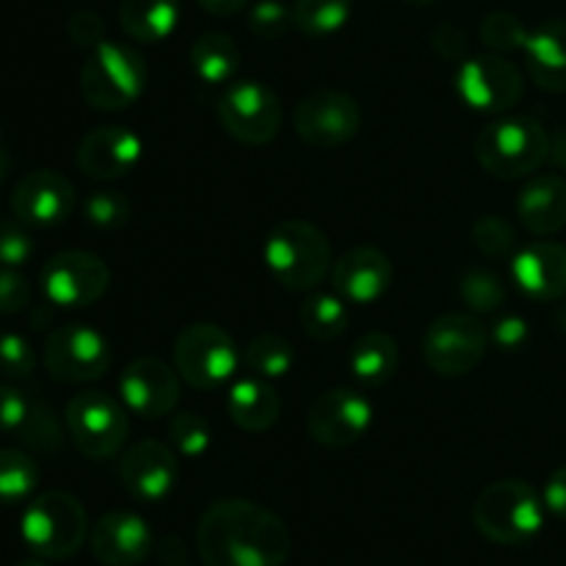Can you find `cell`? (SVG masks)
<instances>
[{
    "mask_svg": "<svg viewBox=\"0 0 566 566\" xmlns=\"http://www.w3.org/2000/svg\"><path fill=\"white\" fill-rule=\"evenodd\" d=\"M197 551L205 566H285L291 531L271 509L227 497L199 520Z\"/></svg>",
    "mask_w": 566,
    "mask_h": 566,
    "instance_id": "cell-1",
    "label": "cell"
},
{
    "mask_svg": "<svg viewBox=\"0 0 566 566\" xmlns=\"http://www.w3.org/2000/svg\"><path fill=\"white\" fill-rule=\"evenodd\" d=\"M545 497L520 479H503L484 486L473 503V523L495 545H525L545 528Z\"/></svg>",
    "mask_w": 566,
    "mask_h": 566,
    "instance_id": "cell-2",
    "label": "cell"
},
{
    "mask_svg": "<svg viewBox=\"0 0 566 566\" xmlns=\"http://www.w3.org/2000/svg\"><path fill=\"white\" fill-rule=\"evenodd\" d=\"M263 260L285 291L307 293L329 274L332 247L324 232L310 221L285 219L265 238Z\"/></svg>",
    "mask_w": 566,
    "mask_h": 566,
    "instance_id": "cell-3",
    "label": "cell"
},
{
    "mask_svg": "<svg viewBox=\"0 0 566 566\" xmlns=\"http://www.w3.org/2000/svg\"><path fill=\"white\" fill-rule=\"evenodd\" d=\"M20 536L33 556L44 562H66L88 536L86 509L64 490L42 492L22 512Z\"/></svg>",
    "mask_w": 566,
    "mask_h": 566,
    "instance_id": "cell-4",
    "label": "cell"
},
{
    "mask_svg": "<svg viewBox=\"0 0 566 566\" xmlns=\"http://www.w3.org/2000/svg\"><path fill=\"white\" fill-rule=\"evenodd\" d=\"M551 136L531 116H503L475 136V160L501 180L528 177L551 158Z\"/></svg>",
    "mask_w": 566,
    "mask_h": 566,
    "instance_id": "cell-5",
    "label": "cell"
},
{
    "mask_svg": "<svg viewBox=\"0 0 566 566\" xmlns=\"http://www.w3.org/2000/svg\"><path fill=\"white\" fill-rule=\"evenodd\" d=\"M147 86V64L130 44L108 42L88 50L81 70V94L92 108L122 111L136 103Z\"/></svg>",
    "mask_w": 566,
    "mask_h": 566,
    "instance_id": "cell-6",
    "label": "cell"
},
{
    "mask_svg": "<svg viewBox=\"0 0 566 566\" xmlns=\"http://www.w3.org/2000/svg\"><path fill=\"white\" fill-rule=\"evenodd\" d=\"M175 368L182 381L210 392L235 379L241 352L221 326L191 324L175 340Z\"/></svg>",
    "mask_w": 566,
    "mask_h": 566,
    "instance_id": "cell-7",
    "label": "cell"
},
{
    "mask_svg": "<svg viewBox=\"0 0 566 566\" xmlns=\"http://www.w3.org/2000/svg\"><path fill=\"white\" fill-rule=\"evenodd\" d=\"M64 420L75 448L88 459L116 457L130 431L127 407L122 398L105 390H86L72 396Z\"/></svg>",
    "mask_w": 566,
    "mask_h": 566,
    "instance_id": "cell-8",
    "label": "cell"
},
{
    "mask_svg": "<svg viewBox=\"0 0 566 566\" xmlns=\"http://www.w3.org/2000/svg\"><path fill=\"white\" fill-rule=\"evenodd\" d=\"M486 348H490V332L470 313L440 315L431 321L423 335L426 365L448 379L473 374L484 363Z\"/></svg>",
    "mask_w": 566,
    "mask_h": 566,
    "instance_id": "cell-9",
    "label": "cell"
},
{
    "mask_svg": "<svg viewBox=\"0 0 566 566\" xmlns=\"http://www.w3.org/2000/svg\"><path fill=\"white\" fill-rule=\"evenodd\" d=\"M42 363L55 381L86 385L97 381L111 368V343L103 332L86 324L59 326L48 335Z\"/></svg>",
    "mask_w": 566,
    "mask_h": 566,
    "instance_id": "cell-10",
    "label": "cell"
},
{
    "mask_svg": "<svg viewBox=\"0 0 566 566\" xmlns=\"http://www.w3.org/2000/svg\"><path fill=\"white\" fill-rule=\"evenodd\" d=\"M221 127L247 147L274 142L282 125V103L265 83L235 81L219 99Z\"/></svg>",
    "mask_w": 566,
    "mask_h": 566,
    "instance_id": "cell-11",
    "label": "cell"
},
{
    "mask_svg": "<svg viewBox=\"0 0 566 566\" xmlns=\"http://www.w3.org/2000/svg\"><path fill=\"white\" fill-rule=\"evenodd\" d=\"M298 138L315 149H337L352 142L363 127V114L352 94L337 88H315L293 108Z\"/></svg>",
    "mask_w": 566,
    "mask_h": 566,
    "instance_id": "cell-12",
    "label": "cell"
},
{
    "mask_svg": "<svg viewBox=\"0 0 566 566\" xmlns=\"http://www.w3.org/2000/svg\"><path fill=\"white\" fill-rule=\"evenodd\" d=\"M108 285V265L83 249L53 254L42 269V293L55 307H92L105 296Z\"/></svg>",
    "mask_w": 566,
    "mask_h": 566,
    "instance_id": "cell-13",
    "label": "cell"
},
{
    "mask_svg": "<svg viewBox=\"0 0 566 566\" xmlns=\"http://www.w3.org/2000/svg\"><path fill=\"white\" fill-rule=\"evenodd\" d=\"M374 426V403L352 387L321 392L307 412V431L313 442L332 451L352 448Z\"/></svg>",
    "mask_w": 566,
    "mask_h": 566,
    "instance_id": "cell-14",
    "label": "cell"
},
{
    "mask_svg": "<svg viewBox=\"0 0 566 566\" xmlns=\"http://www.w3.org/2000/svg\"><path fill=\"white\" fill-rule=\"evenodd\" d=\"M523 72L501 53L473 55L457 70V94L481 114H503L523 97Z\"/></svg>",
    "mask_w": 566,
    "mask_h": 566,
    "instance_id": "cell-15",
    "label": "cell"
},
{
    "mask_svg": "<svg viewBox=\"0 0 566 566\" xmlns=\"http://www.w3.org/2000/svg\"><path fill=\"white\" fill-rule=\"evenodd\" d=\"M180 374L158 357H138L122 370L119 398L127 412L144 420H158L175 412L180 403Z\"/></svg>",
    "mask_w": 566,
    "mask_h": 566,
    "instance_id": "cell-16",
    "label": "cell"
},
{
    "mask_svg": "<svg viewBox=\"0 0 566 566\" xmlns=\"http://www.w3.org/2000/svg\"><path fill=\"white\" fill-rule=\"evenodd\" d=\"M75 208V186L53 169L28 171L11 191V216L28 227H55Z\"/></svg>",
    "mask_w": 566,
    "mask_h": 566,
    "instance_id": "cell-17",
    "label": "cell"
},
{
    "mask_svg": "<svg viewBox=\"0 0 566 566\" xmlns=\"http://www.w3.org/2000/svg\"><path fill=\"white\" fill-rule=\"evenodd\" d=\"M180 464L175 451L158 440H138L119 462V479L125 490L142 503H160L175 492Z\"/></svg>",
    "mask_w": 566,
    "mask_h": 566,
    "instance_id": "cell-18",
    "label": "cell"
},
{
    "mask_svg": "<svg viewBox=\"0 0 566 566\" xmlns=\"http://www.w3.org/2000/svg\"><path fill=\"white\" fill-rule=\"evenodd\" d=\"M155 536L147 520L133 512H108L88 531L92 556L103 566H138L153 553Z\"/></svg>",
    "mask_w": 566,
    "mask_h": 566,
    "instance_id": "cell-19",
    "label": "cell"
},
{
    "mask_svg": "<svg viewBox=\"0 0 566 566\" xmlns=\"http://www.w3.org/2000/svg\"><path fill=\"white\" fill-rule=\"evenodd\" d=\"M144 153L142 138L122 125H103L86 133L77 147V166L92 180H119L130 175Z\"/></svg>",
    "mask_w": 566,
    "mask_h": 566,
    "instance_id": "cell-20",
    "label": "cell"
},
{
    "mask_svg": "<svg viewBox=\"0 0 566 566\" xmlns=\"http://www.w3.org/2000/svg\"><path fill=\"white\" fill-rule=\"evenodd\" d=\"M332 285L348 304H374L390 291L392 263L381 249L354 247L332 265Z\"/></svg>",
    "mask_w": 566,
    "mask_h": 566,
    "instance_id": "cell-21",
    "label": "cell"
},
{
    "mask_svg": "<svg viewBox=\"0 0 566 566\" xmlns=\"http://www.w3.org/2000/svg\"><path fill=\"white\" fill-rule=\"evenodd\" d=\"M512 280L525 296L536 302H556L566 296V247L556 241H536L520 249L512 260Z\"/></svg>",
    "mask_w": 566,
    "mask_h": 566,
    "instance_id": "cell-22",
    "label": "cell"
},
{
    "mask_svg": "<svg viewBox=\"0 0 566 566\" xmlns=\"http://www.w3.org/2000/svg\"><path fill=\"white\" fill-rule=\"evenodd\" d=\"M517 216L534 235H556L566 227V180L562 175H539L517 197Z\"/></svg>",
    "mask_w": 566,
    "mask_h": 566,
    "instance_id": "cell-23",
    "label": "cell"
},
{
    "mask_svg": "<svg viewBox=\"0 0 566 566\" xmlns=\"http://www.w3.org/2000/svg\"><path fill=\"white\" fill-rule=\"evenodd\" d=\"M280 392L271 387L269 379L260 376H243L235 379L227 390V415L232 423L249 434H263L280 420Z\"/></svg>",
    "mask_w": 566,
    "mask_h": 566,
    "instance_id": "cell-24",
    "label": "cell"
},
{
    "mask_svg": "<svg viewBox=\"0 0 566 566\" xmlns=\"http://www.w3.org/2000/svg\"><path fill=\"white\" fill-rule=\"evenodd\" d=\"M528 75L547 92H566V20H547L525 39Z\"/></svg>",
    "mask_w": 566,
    "mask_h": 566,
    "instance_id": "cell-25",
    "label": "cell"
},
{
    "mask_svg": "<svg viewBox=\"0 0 566 566\" xmlns=\"http://www.w3.org/2000/svg\"><path fill=\"white\" fill-rule=\"evenodd\" d=\"M180 20V0H122L119 25L133 42H164Z\"/></svg>",
    "mask_w": 566,
    "mask_h": 566,
    "instance_id": "cell-26",
    "label": "cell"
},
{
    "mask_svg": "<svg viewBox=\"0 0 566 566\" xmlns=\"http://www.w3.org/2000/svg\"><path fill=\"white\" fill-rule=\"evenodd\" d=\"M354 379L365 387H381L398 370V343L387 332H365L348 354Z\"/></svg>",
    "mask_w": 566,
    "mask_h": 566,
    "instance_id": "cell-27",
    "label": "cell"
},
{
    "mask_svg": "<svg viewBox=\"0 0 566 566\" xmlns=\"http://www.w3.org/2000/svg\"><path fill=\"white\" fill-rule=\"evenodd\" d=\"M191 70L205 86H227L241 70V50L227 33H202L191 44Z\"/></svg>",
    "mask_w": 566,
    "mask_h": 566,
    "instance_id": "cell-28",
    "label": "cell"
},
{
    "mask_svg": "<svg viewBox=\"0 0 566 566\" xmlns=\"http://www.w3.org/2000/svg\"><path fill=\"white\" fill-rule=\"evenodd\" d=\"M298 321H302L304 335L318 343H329L348 329L352 313H348L346 298H340L337 293H315L302 304Z\"/></svg>",
    "mask_w": 566,
    "mask_h": 566,
    "instance_id": "cell-29",
    "label": "cell"
},
{
    "mask_svg": "<svg viewBox=\"0 0 566 566\" xmlns=\"http://www.w3.org/2000/svg\"><path fill=\"white\" fill-rule=\"evenodd\" d=\"M354 0H296L293 25L310 39L335 36L352 20Z\"/></svg>",
    "mask_w": 566,
    "mask_h": 566,
    "instance_id": "cell-30",
    "label": "cell"
},
{
    "mask_svg": "<svg viewBox=\"0 0 566 566\" xmlns=\"http://www.w3.org/2000/svg\"><path fill=\"white\" fill-rule=\"evenodd\" d=\"M241 363L249 374L260 376V379H282L293 368V346L274 332H263L247 343V348L241 352Z\"/></svg>",
    "mask_w": 566,
    "mask_h": 566,
    "instance_id": "cell-31",
    "label": "cell"
},
{
    "mask_svg": "<svg viewBox=\"0 0 566 566\" xmlns=\"http://www.w3.org/2000/svg\"><path fill=\"white\" fill-rule=\"evenodd\" d=\"M39 486V464L20 448H0V503L14 506L28 501Z\"/></svg>",
    "mask_w": 566,
    "mask_h": 566,
    "instance_id": "cell-32",
    "label": "cell"
},
{
    "mask_svg": "<svg viewBox=\"0 0 566 566\" xmlns=\"http://www.w3.org/2000/svg\"><path fill=\"white\" fill-rule=\"evenodd\" d=\"M459 296L473 313H495L506 302V285L486 269H468L459 280Z\"/></svg>",
    "mask_w": 566,
    "mask_h": 566,
    "instance_id": "cell-33",
    "label": "cell"
},
{
    "mask_svg": "<svg viewBox=\"0 0 566 566\" xmlns=\"http://www.w3.org/2000/svg\"><path fill=\"white\" fill-rule=\"evenodd\" d=\"M83 216L97 230H119L130 221L133 205L122 191H94L83 202Z\"/></svg>",
    "mask_w": 566,
    "mask_h": 566,
    "instance_id": "cell-34",
    "label": "cell"
},
{
    "mask_svg": "<svg viewBox=\"0 0 566 566\" xmlns=\"http://www.w3.org/2000/svg\"><path fill=\"white\" fill-rule=\"evenodd\" d=\"M169 437L175 451L186 459L205 457L210 448V426L197 412H177L169 423Z\"/></svg>",
    "mask_w": 566,
    "mask_h": 566,
    "instance_id": "cell-35",
    "label": "cell"
},
{
    "mask_svg": "<svg viewBox=\"0 0 566 566\" xmlns=\"http://www.w3.org/2000/svg\"><path fill=\"white\" fill-rule=\"evenodd\" d=\"M473 243L481 254H486L492 260H501L514 252V247H517V232H514V227L503 216L490 213L481 216L473 224Z\"/></svg>",
    "mask_w": 566,
    "mask_h": 566,
    "instance_id": "cell-36",
    "label": "cell"
},
{
    "mask_svg": "<svg viewBox=\"0 0 566 566\" xmlns=\"http://www.w3.org/2000/svg\"><path fill=\"white\" fill-rule=\"evenodd\" d=\"M528 31L531 28H525L517 17L506 14V11H495V14H490L481 22V39H484L486 48H492V53L523 50Z\"/></svg>",
    "mask_w": 566,
    "mask_h": 566,
    "instance_id": "cell-37",
    "label": "cell"
},
{
    "mask_svg": "<svg viewBox=\"0 0 566 566\" xmlns=\"http://www.w3.org/2000/svg\"><path fill=\"white\" fill-rule=\"evenodd\" d=\"M247 22L258 39H280L293 25V6L282 0H258L249 9Z\"/></svg>",
    "mask_w": 566,
    "mask_h": 566,
    "instance_id": "cell-38",
    "label": "cell"
},
{
    "mask_svg": "<svg viewBox=\"0 0 566 566\" xmlns=\"http://www.w3.org/2000/svg\"><path fill=\"white\" fill-rule=\"evenodd\" d=\"M36 368V352L17 332H0V376L3 379H25Z\"/></svg>",
    "mask_w": 566,
    "mask_h": 566,
    "instance_id": "cell-39",
    "label": "cell"
},
{
    "mask_svg": "<svg viewBox=\"0 0 566 566\" xmlns=\"http://www.w3.org/2000/svg\"><path fill=\"white\" fill-rule=\"evenodd\" d=\"M20 219H0V265L20 269L33 258V238Z\"/></svg>",
    "mask_w": 566,
    "mask_h": 566,
    "instance_id": "cell-40",
    "label": "cell"
},
{
    "mask_svg": "<svg viewBox=\"0 0 566 566\" xmlns=\"http://www.w3.org/2000/svg\"><path fill=\"white\" fill-rule=\"evenodd\" d=\"M31 398L25 396L22 390L9 385H0V434H11L20 437L22 429L28 426L33 412Z\"/></svg>",
    "mask_w": 566,
    "mask_h": 566,
    "instance_id": "cell-41",
    "label": "cell"
},
{
    "mask_svg": "<svg viewBox=\"0 0 566 566\" xmlns=\"http://www.w3.org/2000/svg\"><path fill=\"white\" fill-rule=\"evenodd\" d=\"M17 440H22L25 446L36 448V451H55L61 442V434H59V426H55V418L53 412H50L44 403H33V412H31V420H28V426L22 429V434L17 437Z\"/></svg>",
    "mask_w": 566,
    "mask_h": 566,
    "instance_id": "cell-42",
    "label": "cell"
},
{
    "mask_svg": "<svg viewBox=\"0 0 566 566\" xmlns=\"http://www.w3.org/2000/svg\"><path fill=\"white\" fill-rule=\"evenodd\" d=\"M31 304V285L17 269L0 265V315H17Z\"/></svg>",
    "mask_w": 566,
    "mask_h": 566,
    "instance_id": "cell-43",
    "label": "cell"
},
{
    "mask_svg": "<svg viewBox=\"0 0 566 566\" xmlns=\"http://www.w3.org/2000/svg\"><path fill=\"white\" fill-rule=\"evenodd\" d=\"M66 33H70V39L77 48L94 50L97 44L105 42V22L103 17L94 14V11L81 9L70 17V22H66Z\"/></svg>",
    "mask_w": 566,
    "mask_h": 566,
    "instance_id": "cell-44",
    "label": "cell"
},
{
    "mask_svg": "<svg viewBox=\"0 0 566 566\" xmlns=\"http://www.w3.org/2000/svg\"><path fill=\"white\" fill-rule=\"evenodd\" d=\"M531 329H528V321L520 318V315H506L495 324L492 329V343L503 352H520V348L528 343Z\"/></svg>",
    "mask_w": 566,
    "mask_h": 566,
    "instance_id": "cell-45",
    "label": "cell"
},
{
    "mask_svg": "<svg viewBox=\"0 0 566 566\" xmlns=\"http://www.w3.org/2000/svg\"><path fill=\"white\" fill-rule=\"evenodd\" d=\"M542 497H545L547 512L556 514V517L566 520V464H564V468H558L556 473H553L551 479H547Z\"/></svg>",
    "mask_w": 566,
    "mask_h": 566,
    "instance_id": "cell-46",
    "label": "cell"
},
{
    "mask_svg": "<svg viewBox=\"0 0 566 566\" xmlns=\"http://www.w3.org/2000/svg\"><path fill=\"white\" fill-rule=\"evenodd\" d=\"M199 6H202L208 14H216V17H230L235 14V11H241L243 6L249 3V0H197Z\"/></svg>",
    "mask_w": 566,
    "mask_h": 566,
    "instance_id": "cell-47",
    "label": "cell"
},
{
    "mask_svg": "<svg viewBox=\"0 0 566 566\" xmlns=\"http://www.w3.org/2000/svg\"><path fill=\"white\" fill-rule=\"evenodd\" d=\"M551 158H553V164L558 166V169L566 171V130L558 133V136L553 138V144H551Z\"/></svg>",
    "mask_w": 566,
    "mask_h": 566,
    "instance_id": "cell-48",
    "label": "cell"
},
{
    "mask_svg": "<svg viewBox=\"0 0 566 566\" xmlns=\"http://www.w3.org/2000/svg\"><path fill=\"white\" fill-rule=\"evenodd\" d=\"M9 169H11V155L6 153V147H0V182L6 180Z\"/></svg>",
    "mask_w": 566,
    "mask_h": 566,
    "instance_id": "cell-49",
    "label": "cell"
},
{
    "mask_svg": "<svg viewBox=\"0 0 566 566\" xmlns=\"http://www.w3.org/2000/svg\"><path fill=\"white\" fill-rule=\"evenodd\" d=\"M556 321H558V326H562V332L566 335V302L556 310Z\"/></svg>",
    "mask_w": 566,
    "mask_h": 566,
    "instance_id": "cell-50",
    "label": "cell"
},
{
    "mask_svg": "<svg viewBox=\"0 0 566 566\" xmlns=\"http://www.w3.org/2000/svg\"><path fill=\"white\" fill-rule=\"evenodd\" d=\"M17 566H48V562H44V558H25V562H20Z\"/></svg>",
    "mask_w": 566,
    "mask_h": 566,
    "instance_id": "cell-51",
    "label": "cell"
},
{
    "mask_svg": "<svg viewBox=\"0 0 566 566\" xmlns=\"http://www.w3.org/2000/svg\"><path fill=\"white\" fill-rule=\"evenodd\" d=\"M403 3L418 6V9H423V6H434V3H440V0H403Z\"/></svg>",
    "mask_w": 566,
    "mask_h": 566,
    "instance_id": "cell-52",
    "label": "cell"
},
{
    "mask_svg": "<svg viewBox=\"0 0 566 566\" xmlns=\"http://www.w3.org/2000/svg\"><path fill=\"white\" fill-rule=\"evenodd\" d=\"M0 147H3V130H0Z\"/></svg>",
    "mask_w": 566,
    "mask_h": 566,
    "instance_id": "cell-53",
    "label": "cell"
}]
</instances>
